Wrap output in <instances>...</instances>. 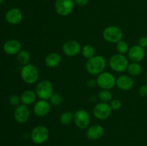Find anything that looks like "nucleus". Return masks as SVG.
Masks as SVG:
<instances>
[{"mask_svg": "<svg viewBox=\"0 0 147 146\" xmlns=\"http://www.w3.org/2000/svg\"><path fill=\"white\" fill-rule=\"evenodd\" d=\"M106 67V59L100 55H95L92 58L87 60L86 63V71L93 76H98L100 73L104 72Z\"/></svg>", "mask_w": 147, "mask_h": 146, "instance_id": "nucleus-1", "label": "nucleus"}, {"mask_svg": "<svg viewBox=\"0 0 147 146\" xmlns=\"http://www.w3.org/2000/svg\"><path fill=\"white\" fill-rule=\"evenodd\" d=\"M20 75L24 82L29 84H33L38 81L40 72L35 65L29 63L26 65L22 66Z\"/></svg>", "mask_w": 147, "mask_h": 146, "instance_id": "nucleus-2", "label": "nucleus"}, {"mask_svg": "<svg viewBox=\"0 0 147 146\" xmlns=\"http://www.w3.org/2000/svg\"><path fill=\"white\" fill-rule=\"evenodd\" d=\"M109 66L113 72L123 73L127 71L129 61L124 54H116L111 57L109 60Z\"/></svg>", "mask_w": 147, "mask_h": 146, "instance_id": "nucleus-3", "label": "nucleus"}, {"mask_svg": "<svg viewBox=\"0 0 147 146\" xmlns=\"http://www.w3.org/2000/svg\"><path fill=\"white\" fill-rule=\"evenodd\" d=\"M34 91L40 100H49L54 93V87L50 80H43L37 83Z\"/></svg>", "mask_w": 147, "mask_h": 146, "instance_id": "nucleus-4", "label": "nucleus"}, {"mask_svg": "<svg viewBox=\"0 0 147 146\" xmlns=\"http://www.w3.org/2000/svg\"><path fill=\"white\" fill-rule=\"evenodd\" d=\"M50 137V130L45 125H37L31 131L30 137L33 143L42 145L47 141Z\"/></svg>", "mask_w": 147, "mask_h": 146, "instance_id": "nucleus-5", "label": "nucleus"}, {"mask_svg": "<svg viewBox=\"0 0 147 146\" xmlns=\"http://www.w3.org/2000/svg\"><path fill=\"white\" fill-rule=\"evenodd\" d=\"M103 38L105 41L112 44H116L123 39V31L120 27L115 25H111L103 29Z\"/></svg>", "mask_w": 147, "mask_h": 146, "instance_id": "nucleus-6", "label": "nucleus"}, {"mask_svg": "<svg viewBox=\"0 0 147 146\" xmlns=\"http://www.w3.org/2000/svg\"><path fill=\"white\" fill-rule=\"evenodd\" d=\"M96 82L101 90H110L116 86V79L112 73L103 72L98 75Z\"/></svg>", "mask_w": 147, "mask_h": 146, "instance_id": "nucleus-7", "label": "nucleus"}, {"mask_svg": "<svg viewBox=\"0 0 147 146\" xmlns=\"http://www.w3.org/2000/svg\"><path fill=\"white\" fill-rule=\"evenodd\" d=\"M75 125L80 130H86L90 125V117L88 111L85 110H78L74 113L73 119Z\"/></svg>", "mask_w": 147, "mask_h": 146, "instance_id": "nucleus-8", "label": "nucleus"}, {"mask_svg": "<svg viewBox=\"0 0 147 146\" xmlns=\"http://www.w3.org/2000/svg\"><path fill=\"white\" fill-rule=\"evenodd\" d=\"M74 6L75 2L73 0H56L55 9L57 14L62 17H66L71 14Z\"/></svg>", "mask_w": 147, "mask_h": 146, "instance_id": "nucleus-9", "label": "nucleus"}, {"mask_svg": "<svg viewBox=\"0 0 147 146\" xmlns=\"http://www.w3.org/2000/svg\"><path fill=\"white\" fill-rule=\"evenodd\" d=\"M112 109L109 103L100 102L98 103L93 109V114L96 119L100 120H105L110 117Z\"/></svg>", "mask_w": 147, "mask_h": 146, "instance_id": "nucleus-10", "label": "nucleus"}, {"mask_svg": "<svg viewBox=\"0 0 147 146\" xmlns=\"http://www.w3.org/2000/svg\"><path fill=\"white\" fill-rule=\"evenodd\" d=\"M82 47L78 42L70 40L66 41L62 47V50L65 55L69 57H76L81 53Z\"/></svg>", "mask_w": 147, "mask_h": 146, "instance_id": "nucleus-11", "label": "nucleus"}, {"mask_svg": "<svg viewBox=\"0 0 147 146\" xmlns=\"http://www.w3.org/2000/svg\"><path fill=\"white\" fill-rule=\"evenodd\" d=\"M14 117L16 121L20 124L27 123L30 117V110L27 105L24 104L17 106L14 112Z\"/></svg>", "mask_w": 147, "mask_h": 146, "instance_id": "nucleus-12", "label": "nucleus"}, {"mask_svg": "<svg viewBox=\"0 0 147 146\" xmlns=\"http://www.w3.org/2000/svg\"><path fill=\"white\" fill-rule=\"evenodd\" d=\"M51 109V104L49 100H39L35 102L33 107V112L37 117H42L48 115Z\"/></svg>", "mask_w": 147, "mask_h": 146, "instance_id": "nucleus-13", "label": "nucleus"}, {"mask_svg": "<svg viewBox=\"0 0 147 146\" xmlns=\"http://www.w3.org/2000/svg\"><path fill=\"white\" fill-rule=\"evenodd\" d=\"M127 54L128 57L132 62L140 63L144 59L146 52L143 47H140L139 44H136L129 48Z\"/></svg>", "mask_w": 147, "mask_h": 146, "instance_id": "nucleus-14", "label": "nucleus"}, {"mask_svg": "<svg viewBox=\"0 0 147 146\" xmlns=\"http://www.w3.org/2000/svg\"><path fill=\"white\" fill-rule=\"evenodd\" d=\"M23 13L20 9L12 8L7 11L5 14V20L10 24H18L22 21Z\"/></svg>", "mask_w": 147, "mask_h": 146, "instance_id": "nucleus-15", "label": "nucleus"}, {"mask_svg": "<svg viewBox=\"0 0 147 146\" xmlns=\"http://www.w3.org/2000/svg\"><path fill=\"white\" fill-rule=\"evenodd\" d=\"M103 134L104 128L100 125H92L86 129V136L90 140H99L103 137Z\"/></svg>", "mask_w": 147, "mask_h": 146, "instance_id": "nucleus-16", "label": "nucleus"}, {"mask_svg": "<svg viewBox=\"0 0 147 146\" xmlns=\"http://www.w3.org/2000/svg\"><path fill=\"white\" fill-rule=\"evenodd\" d=\"M3 50L9 55H15L22 50V44L17 40H9L4 44Z\"/></svg>", "mask_w": 147, "mask_h": 146, "instance_id": "nucleus-17", "label": "nucleus"}, {"mask_svg": "<svg viewBox=\"0 0 147 146\" xmlns=\"http://www.w3.org/2000/svg\"><path fill=\"white\" fill-rule=\"evenodd\" d=\"M116 85L120 90L128 91L133 88L134 85V81L131 76L127 74H121L116 79Z\"/></svg>", "mask_w": 147, "mask_h": 146, "instance_id": "nucleus-18", "label": "nucleus"}, {"mask_svg": "<svg viewBox=\"0 0 147 146\" xmlns=\"http://www.w3.org/2000/svg\"><path fill=\"white\" fill-rule=\"evenodd\" d=\"M62 62V57L60 54L57 52H51L46 56L45 63L49 68H56L58 67Z\"/></svg>", "mask_w": 147, "mask_h": 146, "instance_id": "nucleus-19", "label": "nucleus"}, {"mask_svg": "<svg viewBox=\"0 0 147 146\" xmlns=\"http://www.w3.org/2000/svg\"><path fill=\"white\" fill-rule=\"evenodd\" d=\"M21 102L25 105H30L35 103L37 101V95L35 91L32 90H26L20 95Z\"/></svg>", "mask_w": 147, "mask_h": 146, "instance_id": "nucleus-20", "label": "nucleus"}, {"mask_svg": "<svg viewBox=\"0 0 147 146\" xmlns=\"http://www.w3.org/2000/svg\"><path fill=\"white\" fill-rule=\"evenodd\" d=\"M127 72L131 76H139L142 72V67L139 63L131 62L129 64L127 68Z\"/></svg>", "mask_w": 147, "mask_h": 146, "instance_id": "nucleus-21", "label": "nucleus"}, {"mask_svg": "<svg viewBox=\"0 0 147 146\" xmlns=\"http://www.w3.org/2000/svg\"><path fill=\"white\" fill-rule=\"evenodd\" d=\"M74 119V114L70 111H65L60 115L59 117L60 124L63 125H68L72 122L73 121Z\"/></svg>", "mask_w": 147, "mask_h": 146, "instance_id": "nucleus-22", "label": "nucleus"}, {"mask_svg": "<svg viewBox=\"0 0 147 146\" xmlns=\"http://www.w3.org/2000/svg\"><path fill=\"white\" fill-rule=\"evenodd\" d=\"M81 54L84 58L89 60L96 55V50L90 44H86L82 47Z\"/></svg>", "mask_w": 147, "mask_h": 146, "instance_id": "nucleus-23", "label": "nucleus"}, {"mask_svg": "<svg viewBox=\"0 0 147 146\" xmlns=\"http://www.w3.org/2000/svg\"><path fill=\"white\" fill-rule=\"evenodd\" d=\"M17 61L22 66L29 64L30 61V54L27 50H22L17 54Z\"/></svg>", "mask_w": 147, "mask_h": 146, "instance_id": "nucleus-24", "label": "nucleus"}, {"mask_svg": "<svg viewBox=\"0 0 147 146\" xmlns=\"http://www.w3.org/2000/svg\"><path fill=\"white\" fill-rule=\"evenodd\" d=\"M98 98L100 102L109 103L113 100V94L110 90H101L98 93Z\"/></svg>", "mask_w": 147, "mask_h": 146, "instance_id": "nucleus-25", "label": "nucleus"}, {"mask_svg": "<svg viewBox=\"0 0 147 146\" xmlns=\"http://www.w3.org/2000/svg\"><path fill=\"white\" fill-rule=\"evenodd\" d=\"M116 50L119 54H125L128 53L129 50V44L126 42L121 40L116 44Z\"/></svg>", "mask_w": 147, "mask_h": 146, "instance_id": "nucleus-26", "label": "nucleus"}, {"mask_svg": "<svg viewBox=\"0 0 147 146\" xmlns=\"http://www.w3.org/2000/svg\"><path fill=\"white\" fill-rule=\"evenodd\" d=\"M63 97L61 94H58V93H53V95L49 100V102L52 105L57 107L63 103Z\"/></svg>", "mask_w": 147, "mask_h": 146, "instance_id": "nucleus-27", "label": "nucleus"}, {"mask_svg": "<svg viewBox=\"0 0 147 146\" xmlns=\"http://www.w3.org/2000/svg\"><path fill=\"white\" fill-rule=\"evenodd\" d=\"M9 102L10 104L13 106H18L20 104V102H22L20 96L17 95V94H11V95L10 96L9 99Z\"/></svg>", "mask_w": 147, "mask_h": 146, "instance_id": "nucleus-28", "label": "nucleus"}, {"mask_svg": "<svg viewBox=\"0 0 147 146\" xmlns=\"http://www.w3.org/2000/svg\"><path fill=\"white\" fill-rule=\"evenodd\" d=\"M109 104H110L112 110H118L121 107L122 102L120 100H119V99H113V100L109 102Z\"/></svg>", "mask_w": 147, "mask_h": 146, "instance_id": "nucleus-29", "label": "nucleus"}, {"mask_svg": "<svg viewBox=\"0 0 147 146\" xmlns=\"http://www.w3.org/2000/svg\"><path fill=\"white\" fill-rule=\"evenodd\" d=\"M139 94H140L142 97H147V84H143L140 87L139 90Z\"/></svg>", "mask_w": 147, "mask_h": 146, "instance_id": "nucleus-30", "label": "nucleus"}, {"mask_svg": "<svg viewBox=\"0 0 147 146\" xmlns=\"http://www.w3.org/2000/svg\"><path fill=\"white\" fill-rule=\"evenodd\" d=\"M140 47H143L144 49L146 48L147 47V37L146 36H144V37H140V39L139 40V43H138Z\"/></svg>", "mask_w": 147, "mask_h": 146, "instance_id": "nucleus-31", "label": "nucleus"}, {"mask_svg": "<svg viewBox=\"0 0 147 146\" xmlns=\"http://www.w3.org/2000/svg\"><path fill=\"white\" fill-rule=\"evenodd\" d=\"M74 2L79 7H85L88 4L89 0H74Z\"/></svg>", "mask_w": 147, "mask_h": 146, "instance_id": "nucleus-32", "label": "nucleus"}, {"mask_svg": "<svg viewBox=\"0 0 147 146\" xmlns=\"http://www.w3.org/2000/svg\"><path fill=\"white\" fill-rule=\"evenodd\" d=\"M97 84V82H96V80H90L88 82V85L90 87H93Z\"/></svg>", "mask_w": 147, "mask_h": 146, "instance_id": "nucleus-33", "label": "nucleus"}, {"mask_svg": "<svg viewBox=\"0 0 147 146\" xmlns=\"http://www.w3.org/2000/svg\"><path fill=\"white\" fill-rule=\"evenodd\" d=\"M4 0H0V4H2V3L4 2Z\"/></svg>", "mask_w": 147, "mask_h": 146, "instance_id": "nucleus-34", "label": "nucleus"}, {"mask_svg": "<svg viewBox=\"0 0 147 146\" xmlns=\"http://www.w3.org/2000/svg\"><path fill=\"white\" fill-rule=\"evenodd\" d=\"M146 84H147V73H146Z\"/></svg>", "mask_w": 147, "mask_h": 146, "instance_id": "nucleus-35", "label": "nucleus"}]
</instances>
